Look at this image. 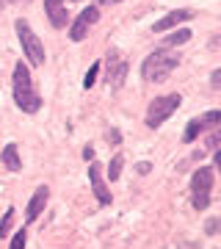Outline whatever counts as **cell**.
<instances>
[{
    "instance_id": "6da1fadb",
    "label": "cell",
    "mask_w": 221,
    "mask_h": 249,
    "mask_svg": "<svg viewBox=\"0 0 221 249\" xmlns=\"http://www.w3.org/2000/svg\"><path fill=\"white\" fill-rule=\"evenodd\" d=\"M180 64V55L171 50V47H160L155 53H150L141 64V78L147 83H163V80L177 70Z\"/></svg>"
},
{
    "instance_id": "cb8c5ba5",
    "label": "cell",
    "mask_w": 221,
    "mask_h": 249,
    "mask_svg": "<svg viewBox=\"0 0 221 249\" xmlns=\"http://www.w3.org/2000/svg\"><path fill=\"white\" fill-rule=\"evenodd\" d=\"M83 158H86V160H94V150H91V144H88V147H83Z\"/></svg>"
},
{
    "instance_id": "7c38bea8",
    "label": "cell",
    "mask_w": 221,
    "mask_h": 249,
    "mask_svg": "<svg viewBox=\"0 0 221 249\" xmlns=\"http://www.w3.org/2000/svg\"><path fill=\"white\" fill-rule=\"evenodd\" d=\"M186 19H191V11L188 9H177V11H171V14H166L163 19H158V22L152 25V31H155V34H163V31L177 28V22H186Z\"/></svg>"
},
{
    "instance_id": "e0dca14e",
    "label": "cell",
    "mask_w": 221,
    "mask_h": 249,
    "mask_svg": "<svg viewBox=\"0 0 221 249\" xmlns=\"http://www.w3.org/2000/svg\"><path fill=\"white\" fill-rule=\"evenodd\" d=\"M100 70H102V64H94V67H88L86 78H83V89H91V86L97 83V75H100Z\"/></svg>"
},
{
    "instance_id": "83f0119b",
    "label": "cell",
    "mask_w": 221,
    "mask_h": 249,
    "mask_svg": "<svg viewBox=\"0 0 221 249\" xmlns=\"http://www.w3.org/2000/svg\"><path fill=\"white\" fill-rule=\"evenodd\" d=\"M100 3H108V0H100Z\"/></svg>"
},
{
    "instance_id": "277c9868",
    "label": "cell",
    "mask_w": 221,
    "mask_h": 249,
    "mask_svg": "<svg viewBox=\"0 0 221 249\" xmlns=\"http://www.w3.org/2000/svg\"><path fill=\"white\" fill-rule=\"evenodd\" d=\"M14 28H17L19 45H22V50H25L28 61L34 64V67H44V45H42V39L34 34V28L28 25V19H17Z\"/></svg>"
},
{
    "instance_id": "5bb4252c",
    "label": "cell",
    "mask_w": 221,
    "mask_h": 249,
    "mask_svg": "<svg viewBox=\"0 0 221 249\" xmlns=\"http://www.w3.org/2000/svg\"><path fill=\"white\" fill-rule=\"evenodd\" d=\"M188 39H191V31H188V28H180V31H174L171 36H166V39H163V47H177V45H186Z\"/></svg>"
},
{
    "instance_id": "7402d4cb",
    "label": "cell",
    "mask_w": 221,
    "mask_h": 249,
    "mask_svg": "<svg viewBox=\"0 0 221 249\" xmlns=\"http://www.w3.org/2000/svg\"><path fill=\"white\" fill-rule=\"evenodd\" d=\"M136 169H138V175H150V172H152V163H138Z\"/></svg>"
},
{
    "instance_id": "8fae6325",
    "label": "cell",
    "mask_w": 221,
    "mask_h": 249,
    "mask_svg": "<svg viewBox=\"0 0 221 249\" xmlns=\"http://www.w3.org/2000/svg\"><path fill=\"white\" fill-rule=\"evenodd\" d=\"M47 199H50V188H47V186H39V188L34 191V196H31V202H28V211H25V219H28V222H36V216L44 211Z\"/></svg>"
},
{
    "instance_id": "2e32d148",
    "label": "cell",
    "mask_w": 221,
    "mask_h": 249,
    "mask_svg": "<svg viewBox=\"0 0 221 249\" xmlns=\"http://www.w3.org/2000/svg\"><path fill=\"white\" fill-rule=\"evenodd\" d=\"M11 224H14V208H9V211L3 213V219H0V238H6V235H9Z\"/></svg>"
},
{
    "instance_id": "ac0fdd59",
    "label": "cell",
    "mask_w": 221,
    "mask_h": 249,
    "mask_svg": "<svg viewBox=\"0 0 221 249\" xmlns=\"http://www.w3.org/2000/svg\"><path fill=\"white\" fill-rule=\"evenodd\" d=\"M25 244H28V232L25 230H19L14 238H11V249H25Z\"/></svg>"
},
{
    "instance_id": "603a6c76",
    "label": "cell",
    "mask_w": 221,
    "mask_h": 249,
    "mask_svg": "<svg viewBox=\"0 0 221 249\" xmlns=\"http://www.w3.org/2000/svg\"><path fill=\"white\" fill-rule=\"evenodd\" d=\"M216 230H219V219H207V232L213 235Z\"/></svg>"
},
{
    "instance_id": "7a4b0ae2",
    "label": "cell",
    "mask_w": 221,
    "mask_h": 249,
    "mask_svg": "<svg viewBox=\"0 0 221 249\" xmlns=\"http://www.w3.org/2000/svg\"><path fill=\"white\" fill-rule=\"evenodd\" d=\"M14 103H17L25 114H36L42 108V94L34 89V80H31V70L19 61L14 67Z\"/></svg>"
},
{
    "instance_id": "d6986e66",
    "label": "cell",
    "mask_w": 221,
    "mask_h": 249,
    "mask_svg": "<svg viewBox=\"0 0 221 249\" xmlns=\"http://www.w3.org/2000/svg\"><path fill=\"white\" fill-rule=\"evenodd\" d=\"M207 147H210V150H219V136H221V130L219 127H213V130H207Z\"/></svg>"
},
{
    "instance_id": "4fadbf2b",
    "label": "cell",
    "mask_w": 221,
    "mask_h": 249,
    "mask_svg": "<svg viewBox=\"0 0 221 249\" xmlns=\"http://www.w3.org/2000/svg\"><path fill=\"white\" fill-rule=\"evenodd\" d=\"M0 160H3V166L11 169V172L22 169V158H19V152H17V144H6L3 152H0Z\"/></svg>"
},
{
    "instance_id": "3957f363",
    "label": "cell",
    "mask_w": 221,
    "mask_h": 249,
    "mask_svg": "<svg viewBox=\"0 0 221 249\" xmlns=\"http://www.w3.org/2000/svg\"><path fill=\"white\" fill-rule=\"evenodd\" d=\"M213 183H216V172L210 166H199L194 172V178H191V194H194V208L196 211H204V208H210V191H213Z\"/></svg>"
},
{
    "instance_id": "d4e9b609",
    "label": "cell",
    "mask_w": 221,
    "mask_h": 249,
    "mask_svg": "<svg viewBox=\"0 0 221 249\" xmlns=\"http://www.w3.org/2000/svg\"><path fill=\"white\" fill-rule=\"evenodd\" d=\"M6 3H17V0H0V6H6Z\"/></svg>"
},
{
    "instance_id": "30bf717a",
    "label": "cell",
    "mask_w": 221,
    "mask_h": 249,
    "mask_svg": "<svg viewBox=\"0 0 221 249\" xmlns=\"http://www.w3.org/2000/svg\"><path fill=\"white\" fill-rule=\"evenodd\" d=\"M44 11H47V19L53 22V28H67L69 25L67 3H64V0H44Z\"/></svg>"
},
{
    "instance_id": "44dd1931",
    "label": "cell",
    "mask_w": 221,
    "mask_h": 249,
    "mask_svg": "<svg viewBox=\"0 0 221 249\" xmlns=\"http://www.w3.org/2000/svg\"><path fill=\"white\" fill-rule=\"evenodd\" d=\"M210 86H213V89H219V86H221V70H216L210 75Z\"/></svg>"
},
{
    "instance_id": "9c48e42d",
    "label": "cell",
    "mask_w": 221,
    "mask_h": 249,
    "mask_svg": "<svg viewBox=\"0 0 221 249\" xmlns=\"http://www.w3.org/2000/svg\"><path fill=\"white\" fill-rule=\"evenodd\" d=\"M88 180H91V191H94V196H97L100 205H111V191H108L105 186V178H102V166H100L97 160H91V166H88Z\"/></svg>"
},
{
    "instance_id": "ba28073f",
    "label": "cell",
    "mask_w": 221,
    "mask_h": 249,
    "mask_svg": "<svg viewBox=\"0 0 221 249\" xmlns=\"http://www.w3.org/2000/svg\"><path fill=\"white\" fill-rule=\"evenodd\" d=\"M105 78H108V83H111L114 89H119V86L124 83V78H127V61H124V58L116 53V50H111V53H108Z\"/></svg>"
},
{
    "instance_id": "484cf974",
    "label": "cell",
    "mask_w": 221,
    "mask_h": 249,
    "mask_svg": "<svg viewBox=\"0 0 221 249\" xmlns=\"http://www.w3.org/2000/svg\"><path fill=\"white\" fill-rule=\"evenodd\" d=\"M108 3H122V0H108Z\"/></svg>"
},
{
    "instance_id": "52a82bcc",
    "label": "cell",
    "mask_w": 221,
    "mask_h": 249,
    "mask_svg": "<svg viewBox=\"0 0 221 249\" xmlns=\"http://www.w3.org/2000/svg\"><path fill=\"white\" fill-rule=\"evenodd\" d=\"M100 19V9L97 6H88V9H83L78 14V19L69 25V39L72 42H80V39H86V34H88V28L94 25Z\"/></svg>"
},
{
    "instance_id": "4316f807",
    "label": "cell",
    "mask_w": 221,
    "mask_h": 249,
    "mask_svg": "<svg viewBox=\"0 0 221 249\" xmlns=\"http://www.w3.org/2000/svg\"><path fill=\"white\" fill-rule=\"evenodd\" d=\"M64 3H75V0H64Z\"/></svg>"
},
{
    "instance_id": "8992f818",
    "label": "cell",
    "mask_w": 221,
    "mask_h": 249,
    "mask_svg": "<svg viewBox=\"0 0 221 249\" xmlns=\"http://www.w3.org/2000/svg\"><path fill=\"white\" fill-rule=\"evenodd\" d=\"M221 124V111L219 108H213V111H207V114L196 116V119H191V122L186 124V133H183V142L191 144L199 139V133H207V130H213V127H219Z\"/></svg>"
},
{
    "instance_id": "ffe728a7",
    "label": "cell",
    "mask_w": 221,
    "mask_h": 249,
    "mask_svg": "<svg viewBox=\"0 0 221 249\" xmlns=\"http://www.w3.org/2000/svg\"><path fill=\"white\" fill-rule=\"evenodd\" d=\"M105 139H108V144H111V147H116V144L122 142V136H119V130H108V136H105Z\"/></svg>"
},
{
    "instance_id": "5b68a950",
    "label": "cell",
    "mask_w": 221,
    "mask_h": 249,
    "mask_svg": "<svg viewBox=\"0 0 221 249\" xmlns=\"http://www.w3.org/2000/svg\"><path fill=\"white\" fill-rule=\"evenodd\" d=\"M180 103H183L180 94H163V97H155L150 103V108H147V127H152V130L160 127V124L166 122L169 116L180 108Z\"/></svg>"
},
{
    "instance_id": "9a60e30c",
    "label": "cell",
    "mask_w": 221,
    "mask_h": 249,
    "mask_svg": "<svg viewBox=\"0 0 221 249\" xmlns=\"http://www.w3.org/2000/svg\"><path fill=\"white\" fill-rule=\"evenodd\" d=\"M122 166H124V158H122V155H114V158H111V163H108V178H111V180H119V175H122Z\"/></svg>"
}]
</instances>
